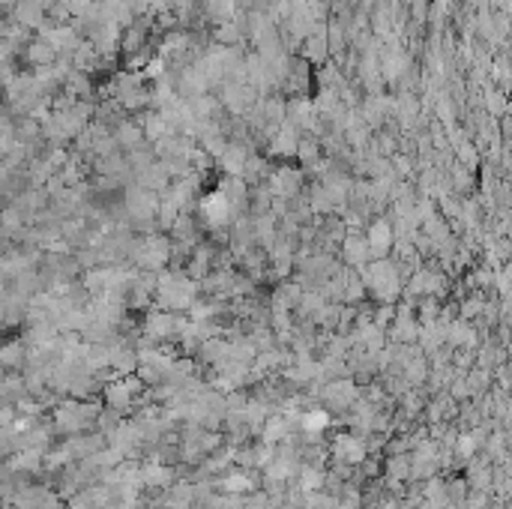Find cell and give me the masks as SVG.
<instances>
[{
  "label": "cell",
  "mask_w": 512,
  "mask_h": 509,
  "mask_svg": "<svg viewBox=\"0 0 512 509\" xmlns=\"http://www.w3.org/2000/svg\"><path fill=\"white\" fill-rule=\"evenodd\" d=\"M201 213H204V219L210 225H225V222H228V216H231V198L225 192L207 195L204 204H201Z\"/></svg>",
  "instance_id": "6da1fadb"
},
{
  "label": "cell",
  "mask_w": 512,
  "mask_h": 509,
  "mask_svg": "<svg viewBox=\"0 0 512 509\" xmlns=\"http://www.w3.org/2000/svg\"><path fill=\"white\" fill-rule=\"evenodd\" d=\"M366 246L371 255H386L393 249V228L390 222H374L366 234Z\"/></svg>",
  "instance_id": "7a4b0ae2"
},
{
  "label": "cell",
  "mask_w": 512,
  "mask_h": 509,
  "mask_svg": "<svg viewBox=\"0 0 512 509\" xmlns=\"http://www.w3.org/2000/svg\"><path fill=\"white\" fill-rule=\"evenodd\" d=\"M54 57H57V45L52 40H33L30 60L36 63V66H48V63H54Z\"/></svg>",
  "instance_id": "3957f363"
},
{
  "label": "cell",
  "mask_w": 512,
  "mask_h": 509,
  "mask_svg": "<svg viewBox=\"0 0 512 509\" xmlns=\"http://www.w3.org/2000/svg\"><path fill=\"white\" fill-rule=\"evenodd\" d=\"M144 264H150V267H159V264H165L168 261V243L162 237H156V240H150V243L144 246Z\"/></svg>",
  "instance_id": "277c9868"
},
{
  "label": "cell",
  "mask_w": 512,
  "mask_h": 509,
  "mask_svg": "<svg viewBox=\"0 0 512 509\" xmlns=\"http://www.w3.org/2000/svg\"><path fill=\"white\" fill-rule=\"evenodd\" d=\"M345 252H347V258H351L354 264H363V261L369 258L366 237H347V240H345Z\"/></svg>",
  "instance_id": "5b68a950"
},
{
  "label": "cell",
  "mask_w": 512,
  "mask_h": 509,
  "mask_svg": "<svg viewBox=\"0 0 512 509\" xmlns=\"http://www.w3.org/2000/svg\"><path fill=\"white\" fill-rule=\"evenodd\" d=\"M21 348L18 345H6V348H0V363L4 365H18L21 363Z\"/></svg>",
  "instance_id": "8992f818"
},
{
  "label": "cell",
  "mask_w": 512,
  "mask_h": 509,
  "mask_svg": "<svg viewBox=\"0 0 512 509\" xmlns=\"http://www.w3.org/2000/svg\"><path fill=\"white\" fill-rule=\"evenodd\" d=\"M120 141L123 144H138L141 141V129H138V126H120Z\"/></svg>",
  "instance_id": "52a82bcc"
},
{
  "label": "cell",
  "mask_w": 512,
  "mask_h": 509,
  "mask_svg": "<svg viewBox=\"0 0 512 509\" xmlns=\"http://www.w3.org/2000/svg\"><path fill=\"white\" fill-rule=\"evenodd\" d=\"M231 6H234V0H213V12L219 18H228L231 16Z\"/></svg>",
  "instance_id": "ba28073f"
},
{
  "label": "cell",
  "mask_w": 512,
  "mask_h": 509,
  "mask_svg": "<svg viewBox=\"0 0 512 509\" xmlns=\"http://www.w3.org/2000/svg\"><path fill=\"white\" fill-rule=\"evenodd\" d=\"M323 426H327V414H309L306 416V428L315 431V428H323Z\"/></svg>",
  "instance_id": "9c48e42d"
}]
</instances>
